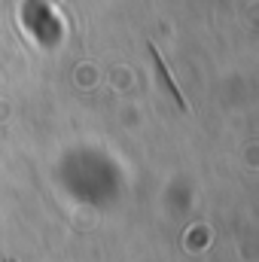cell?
<instances>
[{
    "instance_id": "cell-1",
    "label": "cell",
    "mask_w": 259,
    "mask_h": 262,
    "mask_svg": "<svg viewBox=\"0 0 259 262\" xmlns=\"http://www.w3.org/2000/svg\"><path fill=\"white\" fill-rule=\"evenodd\" d=\"M149 55H153V61H156V70H159V76L165 79V85H168V92H171V95L177 98V104H180V110H189V104H186V98L180 95V89H177V82L171 79V70H168V64L162 61V55H159V49H156L153 43H149Z\"/></svg>"
}]
</instances>
